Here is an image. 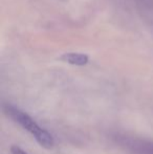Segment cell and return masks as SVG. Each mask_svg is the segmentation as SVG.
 <instances>
[{"label":"cell","instance_id":"7a4b0ae2","mask_svg":"<svg viewBox=\"0 0 153 154\" xmlns=\"http://www.w3.org/2000/svg\"><path fill=\"white\" fill-rule=\"evenodd\" d=\"M112 138L115 144L131 154H153L152 140L123 133L113 134Z\"/></svg>","mask_w":153,"mask_h":154},{"label":"cell","instance_id":"277c9868","mask_svg":"<svg viewBox=\"0 0 153 154\" xmlns=\"http://www.w3.org/2000/svg\"><path fill=\"white\" fill-rule=\"evenodd\" d=\"M11 153L12 154H27L23 149H21L20 147H18V146H12V148H11Z\"/></svg>","mask_w":153,"mask_h":154},{"label":"cell","instance_id":"6da1fadb","mask_svg":"<svg viewBox=\"0 0 153 154\" xmlns=\"http://www.w3.org/2000/svg\"><path fill=\"white\" fill-rule=\"evenodd\" d=\"M2 108H3L4 113L10 119H12L15 123H17L19 126H21L24 130L29 132L35 137V140H37V143L41 147H43L45 149L54 148L55 140H54L53 135L47 130L40 127L35 122V120L32 116H29L26 112H24L20 108L8 103L3 104Z\"/></svg>","mask_w":153,"mask_h":154},{"label":"cell","instance_id":"3957f363","mask_svg":"<svg viewBox=\"0 0 153 154\" xmlns=\"http://www.w3.org/2000/svg\"><path fill=\"white\" fill-rule=\"evenodd\" d=\"M63 61L69 63L72 65H78V66H83L86 65L89 61V58L87 55H84V54H79V53H69L65 54V55L62 56L61 58Z\"/></svg>","mask_w":153,"mask_h":154}]
</instances>
